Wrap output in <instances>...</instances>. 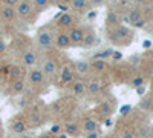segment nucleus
<instances>
[{
    "instance_id": "1",
    "label": "nucleus",
    "mask_w": 153,
    "mask_h": 138,
    "mask_svg": "<svg viewBox=\"0 0 153 138\" xmlns=\"http://www.w3.org/2000/svg\"><path fill=\"white\" fill-rule=\"evenodd\" d=\"M37 45L40 49H52L55 46V37L51 28H42L37 32Z\"/></svg>"
},
{
    "instance_id": "2",
    "label": "nucleus",
    "mask_w": 153,
    "mask_h": 138,
    "mask_svg": "<svg viewBox=\"0 0 153 138\" xmlns=\"http://www.w3.org/2000/svg\"><path fill=\"white\" fill-rule=\"evenodd\" d=\"M132 31L129 29V28H126V26H123V25H120V26H117L113 31H112V40L115 42V43H121V45H126L127 42H130V39H132Z\"/></svg>"
},
{
    "instance_id": "3",
    "label": "nucleus",
    "mask_w": 153,
    "mask_h": 138,
    "mask_svg": "<svg viewBox=\"0 0 153 138\" xmlns=\"http://www.w3.org/2000/svg\"><path fill=\"white\" fill-rule=\"evenodd\" d=\"M17 11V16L22 20H28L31 17V14L34 12V5H32V0H22L20 5L16 8Z\"/></svg>"
},
{
    "instance_id": "4",
    "label": "nucleus",
    "mask_w": 153,
    "mask_h": 138,
    "mask_svg": "<svg viewBox=\"0 0 153 138\" xmlns=\"http://www.w3.org/2000/svg\"><path fill=\"white\" fill-rule=\"evenodd\" d=\"M42 72L45 74V78L51 80L55 77V74L58 72V66H57V61L52 60V58H46L45 63L42 66Z\"/></svg>"
},
{
    "instance_id": "5",
    "label": "nucleus",
    "mask_w": 153,
    "mask_h": 138,
    "mask_svg": "<svg viewBox=\"0 0 153 138\" xmlns=\"http://www.w3.org/2000/svg\"><path fill=\"white\" fill-rule=\"evenodd\" d=\"M84 34H86V31L81 26H74L72 29H69V37H71L72 45H83Z\"/></svg>"
},
{
    "instance_id": "6",
    "label": "nucleus",
    "mask_w": 153,
    "mask_h": 138,
    "mask_svg": "<svg viewBox=\"0 0 153 138\" xmlns=\"http://www.w3.org/2000/svg\"><path fill=\"white\" fill-rule=\"evenodd\" d=\"M74 23H75V19H74V16L71 14V12H63V14L58 17V20H57L58 28H61V29H68V28L72 29Z\"/></svg>"
},
{
    "instance_id": "7",
    "label": "nucleus",
    "mask_w": 153,
    "mask_h": 138,
    "mask_svg": "<svg viewBox=\"0 0 153 138\" xmlns=\"http://www.w3.org/2000/svg\"><path fill=\"white\" fill-rule=\"evenodd\" d=\"M55 46L58 49H68L72 46V42H71V37H69V32H65V31H61L57 34L55 37Z\"/></svg>"
},
{
    "instance_id": "8",
    "label": "nucleus",
    "mask_w": 153,
    "mask_h": 138,
    "mask_svg": "<svg viewBox=\"0 0 153 138\" xmlns=\"http://www.w3.org/2000/svg\"><path fill=\"white\" fill-rule=\"evenodd\" d=\"M37 52L34 49H28V51H25V54L22 55V63L26 66V68H34L37 65Z\"/></svg>"
},
{
    "instance_id": "9",
    "label": "nucleus",
    "mask_w": 153,
    "mask_h": 138,
    "mask_svg": "<svg viewBox=\"0 0 153 138\" xmlns=\"http://www.w3.org/2000/svg\"><path fill=\"white\" fill-rule=\"evenodd\" d=\"M74 75H75V69L71 65H65L60 71V81L61 83H71L74 80Z\"/></svg>"
},
{
    "instance_id": "10",
    "label": "nucleus",
    "mask_w": 153,
    "mask_h": 138,
    "mask_svg": "<svg viewBox=\"0 0 153 138\" xmlns=\"http://www.w3.org/2000/svg\"><path fill=\"white\" fill-rule=\"evenodd\" d=\"M0 16H2V19L5 22H12L16 19V16H17V11H16V8H12V6L3 5L2 9H0Z\"/></svg>"
},
{
    "instance_id": "11",
    "label": "nucleus",
    "mask_w": 153,
    "mask_h": 138,
    "mask_svg": "<svg viewBox=\"0 0 153 138\" xmlns=\"http://www.w3.org/2000/svg\"><path fill=\"white\" fill-rule=\"evenodd\" d=\"M28 80L31 81V84H40L45 80V74L42 72V69H31L28 72Z\"/></svg>"
},
{
    "instance_id": "12",
    "label": "nucleus",
    "mask_w": 153,
    "mask_h": 138,
    "mask_svg": "<svg viewBox=\"0 0 153 138\" xmlns=\"http://www.w3.org/2000/svg\"><path fill=\"white\" fill-rule=\"evenodd\" d=\"M92 66L89 61H84V60H80V61H76L75 63V74H78L81 75V77H84V75H87L89 72H91Z\"/></svg>"
},
{
    "instance_id": "13",
    "label": "nucleus",
    "mask_w": 153,
    "mask_h": 138,
    "mask_svg": "<svg viewBox=\"0 0 153 138\" xmlns=\"http://www.w3.org/2000/svg\"><path fill=\"white\" fill-rule=\"evenodd\" d=\"M106 23H107V26L109 28H117L120 26V23H121V19L120 16L117 14V12H113V11H109V14H107V19H106Z\"/></svg>"
},
{
    "instance_id": "14",
    "label": "nucleus",
    "mask_w": 153,
    "mask_h": 138,
    "mask_svg": "<svg viewBox=\"0 0 153 138\" xmlns=\"http://www.w3.org/2000/svg\"><path fill=\"white\" fill-rule=\"evenodd\" d=\"M11 129H12V132L17 134V135L19 134H25L26 129H28V124H26V121H23V120H16V121H12Z\"/></svg>"
},
{
    "instance_id": "15",
    "label": "nucleus",
    "mask_w": 153,
    "mask_h": 138,
    "mask_svg": "<svg viewBox=\"0 0 153 138\" xmlns=\"http://www.w3.org/2000/svg\"><path fill=\"white\" fill-rule=\"evenodd\" d=\"M86 91H87V84H86L83 80H78V81H75V83L72 84V92H74V95H76V97L84 95Z\"/></svg>"
},
{
    "instance_id": "16",
    "label": "nucleus",
    "mask_w": 153,
    "mask_h": 138,
    "mask_svg": "<svg viewBox=\"0 0 153 138\" xmlns=\"http://www.w3.org/2000/svg\"><path fill=\"white\" fill-rule=\"evenodd\" d=\"M95 45V31L94 29H87L84 34V40H83V48H92Z\"/></svg>"
},
{
    "instance_id": "17",
    "label": "nucleus",
    "mask_w": 153,
    "mask_h": 138,
    "mask_svg": "<svg viewBox=\"0 0 153 138\" xmlns=\"http://www.w3.org/2000/svg\"><path fill=\"white\" fill-rule=\"evenodd\" d=\"M51 3H52V0H32V5H34V9L37 12H42V11H46Z\"/></svg>"
},
{
    "instance_id": "18",
    "label": "nucleus",
    "mask_w": 153,
    "mask_h": 138,
    "mask_svg": "<svg viewBox=\"0 0 153 138\" xmlns=\"http://www.w3.org/2000/svg\"><path fill=\"white\" fill-rule=\"evenodd\" d=\"M83 129L86 132H98V123L92 118H86L83 121Z\"/></svg>"
},
{
    "instance_id": "19",
    "label": "nucleus",
    "mask_w": 153,
    "mask_h": 138,
    "mask_svg": "<svg viewBox=\"0 0 153 138\" xmlns=\"http://www.w3.org/2000/svg\"><path fill=\"white\" fill-rule=\"evenodd\" d=\"M143 19V12H141V9H133V11H130L129 12V16H127V22L129 23H136L138 20H141Z\"/></svg>"
},
{
    "instance_id": "20",
    "label": "nucleus",
    "mask_w": 153,
    "mask_h": 138,
    "mask_svg": "<svg viewBox=\"0 0 153 138\" xmlns=\"http://www.w3.org/2000/svg\"><path fill=\"white\" fill-rule=\"evenodd\" d=\"M91 66L94 71L97 72H103L106 68H107V61L106 60H92L91 61Z\"/></svg>"
},
{
    "instance_id": "21",
    "label": "nucleus",
    "mask_w": 153,
    "mask_h": 138,
    "mask_svg": "<svg viewBox=\"0 0 153 138\" xmlns=\"http://www.w3.org/2000/svg\"><path fill=\"white\" fill-rule=\"evenodd\" d=\"M71 8L74 11H84L87 8V0H74L71 3Z\"/></svg>"
},
{
    "instance_id": "22",
    "label": "nucleus",
    "mask_w": 153,
    "mask_h": 138,
    "mask_svg": "<svg viewBox=\"0 0 153 138\" xmlns=\"http://www.w3.org/2000/svg\"><path fill=\"white\" fill-rule=\"evenodd\" d=\"M66 134H68V137H78V126L75 123H68L66 124Z\"/></svg>"
},
{
    "instance_id": "23",
    "label": "nucleus",
    "mask_w": 153,
    "mask_h": 138,
    "mask_svg": "<svg viewBox=\"0 0 153 138\" xmlns=\"http://www.w3.org/2000/svg\"><path fill=\"white\" fill-rule=\"evenodd\" d=\"M110 55H113V51L112 49H107V51H101V52L95 54L91 60H107Z\"/></svg>"
},
{
    "instance_id": "24",
    "label": "nucleus",
    "mask_w": 153,
    "mask_h": 138,
    "mask_svg": "<svg viewBox=\"0 0 153 138\" xmlns=\"http://www.w3.org/2000/svg\"><path fill=\"white\" fill-rule=\"evenodd\" d=\"M29 123H31V126H38V124L42 123V115H40V112L38 110H34L31 117H29Z\"/></svg>"
},
{
    "instance_id": "25",
    "label": "nucleus",
    "mask_w": 153,
    "mask_h": 138,
    "mask_svg": "<svg viewBox=\"0 0 153 138\" xmlns=\"http://www.w3.org/2000/svg\"><path fill=\"white\" fill-rule=\"evenodd\" d=\"M23 89H25V83L22 80H16L14 84H12V91L16 94H20V92H23Z\"/></svg>"
},
{
    "instance_id": "26",
    "label": "nucleus",
    "mask_w": 153,
    "mask_h": 138,
    "mask_svg": "<svg viewBox=\"0 0 153 138\" xmlns=\"http://www.w3.org/2000/svg\"><path fill=\"white\" fill-rule=\"evenodd\" d=\"M87 91L91 92V94H97L100 91V83L98 81H91V83H87Z\"/></svg>"
},
{
    "instance_id": "27",
    "label": "nucleus",
    "mask_w": 153,
    "mask_h": 138,
    "mask_svg": "<svg viewBox=\"0 0 153 138\" xmlns=\"http://www.w3.org/2000/svg\"><path fill=\"white\" fill-rule=\"evenodd\" d=\"M143 84H144V78H143V77H135V78L132 80V86L136 87V89H138V87H141Z\"/></svg>"
},
{
    "instance_id": "28",
    "label": "nucleus",
    "mask_w": 153,
    "mask_h": 138,
    "mask_svg": "<svg viewBox=\"0 0 153 138\" xmlns=\"http://www.w3.org/2000/svg\"><path fill=\"white\" fill-rule=\"evenodd\" d=\"M22 0H3V3L8 5V6H12V8H17L20 5Z\"/></svg>"
},
{
    "instance_id": "29",
    "label": "nucleus",
    "mask_w": 153,
    "mask_h": 138,
    "mask_svg": "<svg viewBox=\"0 0 153 138\" xmlns=\"http://www.w3.org/2000/svg\"><path fill=\"white\" fill-rule=\"evenodd\" d=\"M49 134H52V135H60V134H61V126H58V124H54V126L51 128Z\"/></svg>"
},
{
    "instance_id": "30",
    "label": "nucleus",
    "mask_w": 153,
    "mask_h": 138,
    "mask_svg": "<svg viewBox=\"0 0 153 138\" xmlns=\"http://www.w3.org/2000/svg\"><path fill=\"white\" fill-rule=\"evenodd\" d=\"M107 2V0H89V3H91L92 6H101V5H104Z\"/></svg>"
},
{
    "instance_id": "31",
    "label": "nucleus",
    "mask_w": 153,
    "mask_h": 138,
    "mask_svg": "<svg viewBox=\"0 0 153 138\" xmlns=\"http://www.w3.org/2000/svg\"><path fill=\"white\" fill-rule=\"evenodd\" d=\"M144 25H146V20H144V19H141V20H138L136 23H133V26H135V28H143Z\"/></svg>"
},
{
    "instance_id": "32",
    "label": "nucleus",
    "mask_w": 153,
    "mask_h": 138,
    "mask_svg": "<svg viewBox=\"0 0 153 138\" xmlns=\"http://www.w3.org/2000/svg\"><path fill=\"white\" fill-rule=\"evenodd\" d=\"M5 51H6V43L0 39V54H3Z\"/></svg>"
},
{
    "instance_id": "33",
    "label": "nucleus",
    "mask_w": 153,
    "mask_h": 138,
    "mask_svg": "<svg viewBox=\"0 0 153 138\" xmlns=\"http://www.w3.org/2000/svg\"><path fill=\"white\" fill-rule=\"evenodd\" d=\"M98 132H87L86 134V138H98Z\"/></svg>"
},
{
    "instance_id": "34",
    "label": "nucleus",
    "mask_w": 153,
    "mask_h": 138,
    "mask_svg": "<svg viewBox=\"0 0 153 138\" xmlns=\"http://www.w3.org/2000/svg\"><path fill=\"white\" fill-rule=\"evenodd\" d=\"M19 75H20V71H19L17 68H12V77H14V78H17Z\"/></svg>"
},
{
    "instance_id": "35",
    "label": "nucleus",
    "mask_w": 153,
    "mask_h": 138,
    "mask_svg": "<svg viewBox=\"0 0 153 138\" xmlns=\"http://www.w3.org/2000/svg\"><path fill=\"white\" fill-rule=\"evenodd\" d=\"M58 2H60V5H71L74 0H58Z\"/></svg>"
},
{
    "instance_id": "36",
    "label": "nucleus",
    "mask_w": 153,
    "mask_h": 138,
    "mask_svg": "<svg viewBox=\"0 0 153 138\" xmlns=\"http://www.w3.org/2000/svg\"><path fill=\"white\" fill-rule=\"evenodd\" d=\"M123 138H135V135H133L132 132H126V134L123 135Z\"/></svg>"
},
{
    "instance_id": "37",
    "label": "nucleus",
    "mask_w": 153,
    "mask_h": 138,
    "mask_svg": "<svg viewBox=\"0 0 153 138\" xmlns=\"http://www.w3.org/2000/svg\"><path fill=\"white\" fill-rule=\"evenodd\" d=\"M38 138H52V134H49V132H46V134H42Z\"/></svg>"
},
{
    "instance_id": "38",
    "label": "nucleus",
    "mask_w": 153,
    "mask_h": 138,
    "mask_svg": "<svg viewBox=\"0 0 153 138\" xmlns=\"http://www.w3.org/2000/svg\"><path fill=\"white\" fill-rule=\"evenodd\" d=\"M129 110H130V106H123V109H121V114H127Z\"/></svg>"
},
{
    "instance_id": "39",
    "label": "nucleus",
    "mask_w": 153,
    "mask_h": 138,
    "mask_svg": "<svg viewBox=\"0 0 153 138\" xmlns=\"http://www.w3.org/2000/svg\"><path fill=\"white\" fill-rule=\"evenodd\" d=\"M112 57H113L115 60H117V58H121V54H120V52H113V55H112Z\"/></svg>"
},
{
    "instance_id": "40",
    "label": "nucleus",
    "mask_w": 153,
    "mask_h": 138,
    "mask_svg": "<svg viewBox=\"0 0 153 138\" xmlns=\"http://www.w3.org/2000/svg\"><path fill=\"white\" fill-rule=\"evenodd\" d=\"M58 138H68V134H60Z\"/></svg>"
},
{
    "instance_id": "41",
    "label": "nucleus",
    "mask_w": 153,
    "mask_h": 138,
    "mask_svg": "<svg viewBox=\"0 0 153 138\" xmlns=\"http://www.w3.org/2000/svg\"><path fill=\"white\" fill-rule=\"evenodd\" d=\"M132 2H135V3H144L146 0H132Z\"/></svg>"
},
{
    "instance_id": "42",
    "label": "nucleus",
    "mask_w": 153,
    "mask_h": 138,
    "mask_svg": "<svg viewBox=\"0 0 153 138\" xmlns=\"http://www.w3.org/2000/svg\"><path fill=\"white\" fill-rule=\"evenodd\" d=\"M20 138H34V137H32V135H22Z\"/></svg>"
},
{
    "instance_id": "43",
    "label": "nucleus",
    "mask_w": 153,
    "mask_h": 138,
    "mask_svg": "<svg viewBox=\"0 0 153 138\" xmlns=\"http://www.w3.org/2000/svg\"><path fill=\"white\" fill-rule=\"evenodd\" d=\"M0 135H2V123H0Z\"/></svg>"
},
{
    "instance_id": "44",
    "label": "nucleus",
    "mask_w": 153,
    "mask_h": 138,
    "mask_svg": "<svg viewBox=\"0 0 153 138\" xmlns=\"http://www.w3.org/2000/svg\"><path fill=\"white\" fill-rule=\"evenodd\" d=\"M0 29H2V25H0Z\"/></svg>"
}]
</instances>
